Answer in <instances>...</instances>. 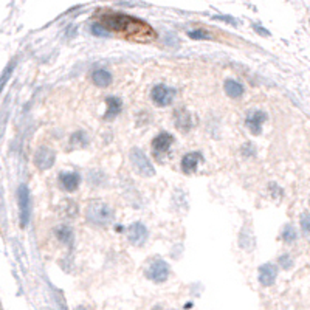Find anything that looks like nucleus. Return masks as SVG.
I'll use <instances>...</instances> for the list:
<instances>
[{"label":"nucleus","instance_id":"2eb2a0df","mask_svg":"<svg viewBox=\"0 0 310 310\" xmlns=\"http://www.w3.org/2000/svg\"><path fill=\"white\" fill-rule=\"evenodd\" d=\"M106 104H107V110H106L104 120H114L117 115L121 114L123 103H121L120 98H117V96H109L107 100H106Z\"/></svg>","mask_w":310,"mask_h":310},{"label":"nucleus","instance_id":"4468645a","mask_svg":"<svg viewBox=\"0 0 310 310\" xmlns=\"http://www.w3.org/2000/svg\"><path fill=\"white\" fill-rule=\"evenodd\" d=\"M59 181H61V186L68 191V192H73L78 189L79 183H81V177L76 174V172H64L59 175Z\"/></svg>","mask_w":310,"mask_h":310},{"label":"nucleus","instance_id":"a878e982","mask_svg":"<svg viewBox=\"0 0 310 310\" xmlns=\"http://www.w3.org/2000/svg\"><path fill=\"white\" fill-rule=\"evenodd\" d=\"M76 310H87L86 307H82V306H79V307H76Z\"/></svg>","mask_w":310,"mask_h":310},{"label":"nucleus","instance_id":"4be33fe9","mask_svg":"<svg viewBox=\"0 0 310 310\" xmlns=\"http://www.w3.org/2000/svg\"><path fill=\"white\" fill-rule=\"evenodd\" d=\"M301 228L306 234H310V214L309 213L301 214Z\"/></svg>","mask_w":310,"mask_h":310},{"label":"nucleus","instance_id":"39448f33","mask_svg":"<svg viewBox=\"0 0 310 310\" xmlns=\"http://www.w3.org/2000/svg\"><path fill=\"white\" fill-rule=\"evenodd\" d=\"M174 96H175V90L171 89V87L163 86V84L155 86L151 92L152 103L155 106H160V107H166V106L171 104L174 101Z\"/></svg>","mask_w":310,"mask_h":310},{"label":"nucleus","instance_id":"ddd939ff","mask_svg":"<svg viewBox=\"0 0 310 310\" xmlns=\"http://www.w3.org/2000/svg\"><path fill=\"white\" fill-rule=\"evenodd\" d=\"M276 276H278L276 267L272 264H264L259 269V283L265 287L273 286L276 281Z\"/></svg>","mask_w":310,"mask_h":310},{"label":"nucleus","instance_id":"393cba45","mask_svg":"<svg viewBox=\"0 0 310 310\" xmlns=\"http://www.w3.org/2000/svg\"><path fill=\"white\" fill-rule=\"evenodd\" d=\"M188 34H189L191 39H209V34L205 33V31H202V30H199V31H189Z\"/></svg>","mask_w":310,"mask_h":310},{"label":"nucleus","instance_id":"a211bd4d","mask_svg":"<svg viewBox=\"0 0 310 310\" xmlns=\"http://www.w3.org/2000/svg\"><path fill=\"white\" fill-rule=\"evenodd\" d=\"M54 234H56V237H58L62 244L72 245V242H73V230L70 227H67V225H59V227L54 230Z\"/></svg>","mask_w":310,"mask_h":310},{"label":"nucleus","instance_id":"7ed1b4c3","mask_svg":"<svg viewBox=\"0 0 310 310\" xmlns=\"http://www.w3.org/2000/svg\"><path fill=\"white\" fill-rule=\"evenodd\" d=\"M129 158H131V163H132L134 169L142 177H154L155 175V169H154L152 163L149 161V158L146 157V154L142 149L134 148L131 151Z\"/></svg>","mask_w":310,"mask_h":310},{"label":"nucleus","instance_id":"423d86ee","mask_svg":"<svg viewBox=\"0 0 310 310\" xmlns=\"http://www.w3.org/2000/svg\"><path fill=\"white\" fill-rule=\"evenodd\" d=\"M146 276L154 281V283H164V281L167 279L169 276V265L161 261V259H157V261H154L151 265H149V269L146 270Z\"/></svg>","mask_w":310,"mask_h":310},{"label":"nucleus","instance_id":"6e6552de","mask_svg":"<svg viewBox=\"0 0 310 310\" xmlns=\"http://www.w3.org/2000/svg\"><path fill=\"white\" fill-rule=\"evenodd\" d=\"M54 160H56V155L53 152V149L47 148V146H42L36 151V155H34V163L36 166L40 169V171H45V169H50L53 164H54Z\"/></svg>","mask_w":310,"mask_h":310},{"label":"nucleus","instance_id":"f257e3e1","mask_svg":"<svg viewBox=\"0 0 310 310\" xmlns=\"http://www.w3.org/2000/svg\"><path fill=\"white\" fill-rule=\"evenodd\" d=\"M100 25L106 31L120 33L128 39L148 40V39L155 37V33L149 25H146L145 22L138 20L135 17L128 16V14L104 12L100 16Z\"/></svg>","mask_w":310,"mask_h":310},{"label":"nucleus","instance_id":"9b49d317","mask_svg":"<svg viewBox=\"0 0 310 310\" xmlns=\"http://www.w3.org/2000/svg\"><path fill=\"white\" fill-rule=\"evenodd\" d=\"M174 123L177 126V129L181 132H186L192 128V118L189 115V112L183 107H180L174 112Z\"/></svg>","mask_w":310,"mask_h":310},{"label":"nucleus","instance_id":"aec40b11","mask_svg":"<svg viewBox=\"0 0 310 310\" xmlns=\"http://www.w3.org/2000/svg\"><path fill=\"white\" fill-rule=\"evenodd\" d=\"M70 145L75 148H86L89 145V137L86 135V132L78 131L72 135V138H70Z\"/></svg>","mask_w":310,"mask_h":310},{"label":"nucleus","instance_id":"412c9836","mask_svg":"<svg viewBox=\"0 0 310 310\" xmlns=\"http://www.w3.org/2000/svg\"><path fill=\"white\" fill-rule=\"evenodd\" d=\"M283 239L287 244L295 242V239H297V231H295V228L292 227V225H286V228L283 231Z\"/></svg>","mask_w":310,"mask_h":310},{"label":"nucleus","instance_id":"6ab92c4d","mask_svg":"<svg viewBox=\"0 0 310 310\" xmlns=\"http://www.w3.org/2000/svg\"><path fill=\"white\" fill-rule=\"evenodd\" d=\"M239 245H241L245 251H250L255 247V237L251 234V230L250 228H244L241 231V236H239Z\"/></svg>","mask_w":310,"mask_h":310},{"label":"nucleus","instance_id":"f03ea898","mask_svg":"<svg viewBox=\"0 0 310 310\" xmlns=\"http://www.w3.org/2000/svg\"><path fill=\"white\" fill-rule=\"evenodd\" d=\"M86 217L93 225H98V227H106V225L112 223V220H114V209H112L104 202L93 200L87 206Z\"/></svg>","mask_w":310,"mask_h":310},{"label":"nucleus","instance_id":"b1692460","mask_svg":"<svg viewBox=\"0 0 310 310\" xmlns=\"http://www.w3.org/2000/svg\"><path fill=\"white\" fill-rule=\"evenodd\" d=\"M92 31H93V34H96V36H109V31H106L100 23L92 25Z\"/></svg>","mask_w":310,"mask_h":310},{"label":"nucleus","instance_id":"dca6fc26","mask_svg":"<svg viewBox=\"0 0 310 310\" xmlns=\"http://www.w3.org/2000/svg\"><path fill=\"white\" fill-rule=\"evenodd\" d=\"M92 81L95 82V86L98 87H109L112 82V75L104 68H98L92 73Z\"/></svg>","mask_w":310,"mask_h":310},{"label":"nucleus","instance_id":"0eeeda50","mask_svg":"<svg viewBox=\"0 0 310 310\" xmlns=\"http://www.w3.org/2000/svg\"><path fill=\"white\" fill-rule=\"evenodd\" d=\"M172 142H174V138H172L171 134H167V132L158 134L157 137L152 140V145H151L154 157H157L160 160L163 155L169 151V148H171Z\"/></svg>","mask_w":310,"mask_h":310},{"label":"nucleus","instance_id":"1a4fd4ad","mask_svg":"<svg viewBox=\"0 0 310 310\" xmlns=\"http://www.w3.org/2000/svg\"><path fill=\"white\" fill-rule=\"evenodd\" d=\"M265 121H267V114H265V112L253 110V112H250V114L247 115L245 124H247L248 131H250L253 135H259Z\"/></svg>","mask_w":310,"mask_h":310},{"label":"nucleus","instance_id":"f3484780","mask_svg":"<svg viewBox=\"0 0 310 310\" xmlns=\"http://www.w3.org/2000/svg\"><path fill=\"white\" fill-rule=\"evenodd\" d=\"M244 87L242 84H239L237 81L234 79H227L225 81V93H227L230 98H233V100H237V98H241L244 95Z\"/></svg>","mask_w":310,"mask_h":310},{"label":"nucleus","instance_id":"5701e85b","mask_svg":"<svg viewBox=\"0 0 310 310\" xmlns=\"http://www.w3.org/2000/svg\"><path fill=\"white\" fill-rule=\"evenodd\" d=\"M279 264H281V267H283V269L289 270V269H292V265H293V259L289 255H283V256L279 258Z\"/></svg>","mask_w":310,"mask_h":310},{"label":"nucleus","instance_id":"9d476101","mask_svg":"<svg viewBox=\"0 0 310 310\" xmlns=\"http://www.w3.org/2000/svg\"><path fill=\"white\" fill-rule=\"evenodd\" d=\"M128 239H129V242L132 245L142 247L148 239V228L140 222L132 223L131 227L128 228Z\"/></svg>","mask_w":310,"mask_h":310},{"label":"nucleus","instance_id":"20e7f679","mask_svg":"<svg viewBox=\"0 0 310 310\" xmlns=\"http://www.w3.org/2000/svg\"><path fill=\"white\" fill-rule=\"evenodd\" d=\"M17 200H19V220L20 227L25 228L30 222V191L25 185H22L17 191Z\"/></svg>","mask_w":310,"mask_h":310},{"label":"nucleus","instance_id":"f8f14e48","mask_svg":"<svg viewBox=\"0 0 310 310\" xmlns=\"http://www.w3.org/2000/svg\"><path fill=\"white\" fill-rule=\"evenodd\" d=\"M200 161H202L200 152H189L181 158V171L185 174H194Z\"/></svg>","mask_w":310,"mask_h":310}]
</instances>
